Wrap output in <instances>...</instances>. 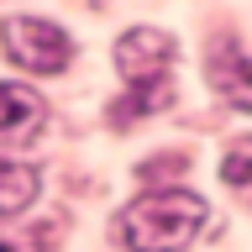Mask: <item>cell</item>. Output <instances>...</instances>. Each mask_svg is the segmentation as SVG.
<instances>
[{
	"label": "cell",
	"mask_w": 252,
	"mask_h": 252,
	"mask_svg": "<svg viewBox=\"0 0 252 252\" xmlns=\"http://www.w3.org/2000/svg\"><path fill=\"white\" fill-rule=\"evenodd\" d=\"M205 231V200L189 189H147L126 205L121 236L131 252H184Z\"/></svg>",
	"instance_id": "obj_1"
},
{
	"label": "cell",
	"mask_w": 252,
	"mask_h": 252,
	"mask_svg": "<svg viewBox=\"0 0 252 252\" xmlns=\"http://www.w3.org/2000/svg\"><path fill=\"white\" fill-rule=\"evenodd\" d=\"M0 42L21 68L32 74H63L68 58H74V42L68 32L53 27V21H37V16H5L0 21Z\"/></svg>",
	"instance_id": "obj_2"
},
{
	"label": "cell",
	"mask_w": 252,
	"mask_h": 252,
	"mask_svg": "<svg viewBox=\"0 0 252 252\" xmlns=\"http://www.w3.org/2000/svg\"><path fill=\"white\" fill-rule=\"evenodd\" d=\"M173 58H179L173 37H163V32H153V27H137V32H126L121 42H116V63H121V74L131 79V84L168 79Z\"/></svg>",
	"instance_id": "obj_3"
},
{
	"label": "cell",
	"mask_w": 252,
	"mask_h": 252,
	"mask_svg": "<svg viewBox=\"0 0 252 252\" xmlns=\"http://www.w3.org/2000/svg\"><path fill=\"white\" fill-rule=\"evenodd\" d=\"M205 79L216 84V94L226 100V105L252 110V58H247V47H242V42L220 37V42L205 53Z\"/></svg>",
	"instance_id": "obj_4"
},
{
	"label": "cell",
	"mask_w": 252,
	"mask_h": 252,
	"mask_svg": "<svg viewBox=\"0 0 252 252\" xmlns=\"http://www.w3.org/2000/svg\"><path fill=\"white\" fill-rule=\"evenodd\" d=\"M37 189H42V173L32 168V163L0 158V220H16L32 200H37Z\"/></svg>",
	"instance_id": "obj_5"
},
{
	"label": "cell",
	"mask_w": 252,
	"mask_h": 252,
	"mask_svg": "<svg viewBox=\"0 0 252 252\" xmlns=\"http://www.w3.org/2000/svg\"><path fill=\"white\" fill-rule=\"evenodd\" d=\"M42 121V94L27 84H0V131L5 137H27Z\"/></svg>",
	"instance_id": "obj_6"
},
{
	"label": "cell",
	"mask_w": 252,
	"mask_h": 252,
	"mask_svg": "<svg viewBox=\"0 0 252 252\" xmlns=\"http://www.w3.org/2000/svg\"><path fill=\"white\" fill-rule=\"evenodd\" d=\"M58 220H0V252H47Z\"/></svg>",
	"instance_id": "obj_7"
},
{
	"label": "cell",
	"mask_w": 252,
	"mask_h": 252,
	"mask_svg": "<svg viewBox=\"0 0 252 252\" xmlns=\"http://www.w3.org/2000/svg\"><path fill=\"white\" fill-rule=\"evenodd\" d=\"M220 179L231 189H247L252 184V142H236L231 153H226V163H220Z\"/></svg>",
	"instance_id": "obj_8"
}]
</instances>
